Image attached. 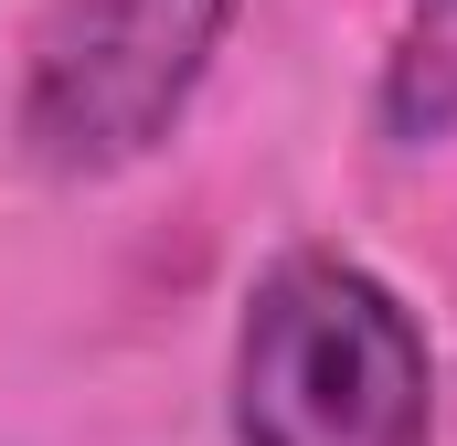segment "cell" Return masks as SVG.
<instances>
[{
	"label": "cell",
	"mask_w": 457,
	"mask_h": 446,
	"mask_svg": "<svg viewBox=\"0 0 457 446\" xmlns=\"http://www.w3.org/2000/svg\"><path fill=\"white\" fill-rule=\"evenodd\" d=\"M245 0H54L21 64V160L54 181L138 170L203 96Z\"/></svg>",
	"instance_id": "cell-2"
},
{
	"label": "cell",
	"mask_w": 457,
	"mask_h": 446,
	"mask_svg": "<svg viewBox=\"0 0 457 446\" xmlns=\"http://www.w3.org/2000/svg\"><path fill=\"white\" fill-rule=\"evenodd\" d=\"M372 117L394 149H436L457 138V0H415L394 54H383V86H372Z\"/></svg>",
	"instance_id": "cell-3"
},
{
	"label": "cell",
	"mask_w": 457,
	"mask_h": 446,
	"mask_svg": "<svg viewBox=\"0 0 457 446\" xmlns=\"http://www.w3.org/2000/svg\"><path fill=\"white\" fill-rule=\"evenodd\" d=\"M436 361L415 309L341 244H287L234 319V446H426Z\"/></svg>",
	"instance_id": "cell-1"
}]
</instances>
